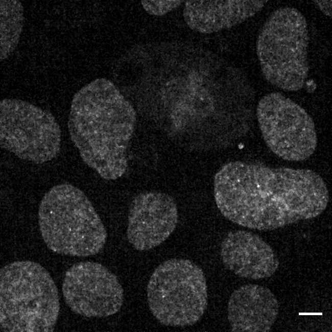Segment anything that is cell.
I'll use <instances>...</instances> for the list:
<instances>
[{
  "instance_id": "5",
  "label": "cell",
  "mask_w": 332,
  "mask_h": 332,
  "mask_svg": "<svg viewBox=\"0 0 332 332\" xmlns=\"http://www.w3.org/2000/svg\"><path fill=\"white\" fill-rule=\"evenodd\" d=\"M60 308L57 287L40 264L16 260L1 269V331H53Z\"/></svg>"
},
{
  "instance_id": "15",
  "label": "cell",
  "mask_w": 332,
  "mask_h": 332,
  "mask_svg": "<svg viewBox=\"0 0 332 332\" xmlns=\"http://www.w3.org/2000/svg\"><path fill=\"white\" fill-rule=\"evenodd\" d=\"M0 2V59L2 60L8 58L18 44L24 15L23 8L19 1L1 0Z\"/></svg>"
},
{
  "instance_id": "2",
  "label": "cell",
  "mask_w": 332,
  "mask_h": 332,
  "mask_svg": "<svg viewBox=\"0 0 332 332\" xmlns=\"http://www.w3.org/2000/svg\"><path fill=\"white\" fill-rule=\"evenodd\" d=\"M130 97L138 110L181 135L196 116L210 115L216 98L213 52L193 43H153L135 58Z\"/></svg>"
},
{
  "instance_id": "7",
  "label": "cell",
  "mask_w": 332,
  "mask_h": 332,
  "mask_svg": "<svg viewBox=\"0 0 332 332\" xmlns=\"http://www.w3.org/2000/svg\"><path fill=\"white\" fill-rule=\"evenodd\" d=\"M149 308L161 324L191 326L199 321L207 305V287L202 269L191 260L171 258L159 265L147 287Z\"/></svg>"
},
{
  "instance_id": "17",
  "label": "cell",
  "mask_w": 332,
  "mask_h": 332,
  "mask_svg": "<svg viewBox=\"0 0 332 332\" xmlns=\"http://www.w3.org/2000/svg\"><path fill=\"white\" fill-rule=\"evenodd\" d=\"M320 9L328 16H331V1H314Z\"/></svg>"
},
{
  "instance_id": "6",
  "label": "cell",
  "mask_w": 332,
  "mask_h": 332,
  "mask_svg": "<svg viewBox=\"0 0 332 332\" xmlns=\"http://www.w3.org/2000/svg\"><path fill=\"white\" fill-rule=\"evenodd\" d=\"M309 33L304 16L295 8L272 12L256 41V54L265 79L288 91L302 89L309 72Z\"/></svg>"
},
{
  "instance_id": "1",
  "label": "cell",
  "mask_w": 332,
  "mask_h": 332,
  "mask_svg": "<svg viewBox=\"0 0 332 332\" xmlns=\"http://www.w3.org/2000/svg\"><path fill=\"white\" fill-rule=\"evenodd\" d=\"M214 196L226 219L260 231L315 218L329 202L326 184L313 170L240 160L216 173Z\"/></svg>"
},
{
  "instance_id": "13",
  "label": "cell",
  "mask_w": 332,
  "mask_h": 332,
  "mask_svg": "<svg viewBox=\"0 0 332 332\" xmlns=\"http://www.w3.org/2000/svg\"><path fill=\"white\" fill-rule=\"evenodd\" d=\"M279 310L278 300L268 288L246 284L231 294L227 319L231 331L268 332L276 321Z\"/></svg>"
},
{
  "instance_id": "14",
  "label": "cell",
  "mask_w": 332,
  "mask_h": 332,
  "mask_svg": "<svg viewBox=\"0 0 332 332\" xmlns=\"http://www.w3.org/2000/svg\"><path fill=\"white\" fill-rule=\"evenodd\" d=\"M268 1L189 0L184 3L183 16L194 31L210 34L232 28L261 11Z\"/></svg>"
},
{
  "instance_id": "11",
  "label": "cell",
  "mask_w": 332,
  "mask_h": 332,
  "mask_svg": "<svg viewBox=\"0 0 332 332\" xmlns=\"http://www.w3.org/2000/svg\"><path fill=\"white\" fill-rule=\"evenodd\" d=\"M178 221V208L172 196L156 191L140 193L130 204L128 241L136 250H149L170 236Z\"/></svg>"
},
{
  "instance_id": "12",
  "label": "cell",
  "mask_w": 332,
  "mask_h": 332,
  "mask_svg": "<svg viewBox=\"0 0 332 332\" xmlns=\"http://www.w3.org/2000/svg\"><path fill=\"white\" fill-rule=\"evenodd\" d=\"M220 253L224 267L242 278L270 277L279 265L272 248L258 235L246 230L228 232L221 242Z\"/></svg>"
},
{
  "instance_id": "8",
  "label": "cell",
  "mask_w": 332,
  "mask_h": 332,
  "mask_svg": "<svg viewBox=\"0 0 332 332\" xmlns=\"http://www.w3.org/2000/svg\"><path fill=\"white\" fill-rule=\"evenodd\" d=\"M0 145L21 159L42 164L60 153L61 131L49 111L20 99L0 102Z\"/></svg>"
},
{
  "instance_id": "4",
  "label": "cell",
  "mask_w": 332,
  "mask_h": 332,
  "mask_svg": "<svg viewBox=\"0 0 332 332\" xmlns=\"http://www.w3.org/2000/svg\"><path fill=\"white\" fill-rule=\"evenodd\" d=\"M38 219L43 242L56 253L87 257L106 244L107 233L99 215L85 193L72 184L54 185L45 193Z\"/></svg>"
},
{
  "instance_id": "16",
  "label": "cell",
  "mask_w": 332,
  "mask_h": 332,
  "mask_svg": "<svg viewBox=\"0 0 332 332\" xmlns=\"http://www.w3.org/2000/svg\"><path fill=\"white\" fill-rule=\"evenodd\" d=\"M183 1H142L145 10L150 14L161 16L178 7Z\"/></svg>"
},
{
  "instance_id": "10",
  "label": "cell",
  "mask_w": 332,
  "mask_h": 332,
  "mask_svg": "<svg viewBox=\"0 0 332 332\" xmlns=\"http://www.w3.org/2000/svg\"><path fill=\"white\" fill-rule=\"evenodd\" d=\"M64 300L74 313L87 318H103L117 313L124 301V290L117 276L100 263L74 264L65 272Z\"/></svg>"
},
{
  "instance_id": "9",
  "label": "cell",
  "mask_w": 332,
  "mask_h": 332,
  "mask_svg": "<svg viewBox=\"0 0 332 332\" xmlns=\"http://www.w3.org/2000/svg\"><path fill=\"white\" fill-rule=\"evenodd\" d=\"M256 117L264 140L278 157L302 161L317 146L314 121L301 106L278 92L264 96L256 107Z\"/></svg>"
},
{
  "instance_id": "3",
  "label": "cell",
  "mask_w": 332,
  "mask_h": 332,
  "mask_svg": "<svg viewBox=\"0 0 332 332\" xmlns=\"http://www.w3.org/2000/svg\"><path fill=\"white\" fill-rule=\"evenodd\" d=\"M136 122L133 105L112 81L96 79L73 97L68 120L71 140L83 162L104 179L126 173Z\"/></svg>"
}]
</instances>
